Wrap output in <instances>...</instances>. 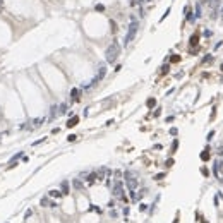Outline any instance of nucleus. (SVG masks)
Returning <instances> with one entry per match:
<instances>
[{
  "label": "nucleus",
  "mask_w": 223,
  "mask_h": 223,
  "mask_svg": "<svg viewBox=\"0 0 223 223\" xmlns=\"http://www.w3.org/2000/svg\"><path fill=\"white\" fill-rule=\"evenodd\" d=\"M184 12H185V19H187L189 22H192V21L196 19V15H192V10H191V7H185V9H184Z\"/></svg>",
  "instance_id": "nucleus-6"
},
{
  "label": "nucleus",
  "mask_w": 223,
  "mask_h": 223,
  "mask_svg": "<svg viewBox=\"0 0 223 223\" xmlns=\"http://www.w3.org/2000/svg\"><path fill=\"white\" fill-rule=\"evenodd\" d=\"M105 74H106V67H105V65H100L98 70H96V76L93 77V81H91L89 84H86L84 88H93L95 84H98V81H101V79L105 77Z\"/></svg>",
  "instance_id": "nucleus-3"
},
{
  "label": "nucleus",
  "mask_w": 223,
  "mask_h": 223,
  "mask_svg": "<svg viewBox=\"0 0 223 223\" xmlns=\"http://www.w3.org/2000/svg\"><path fill=\"white\" fill-rule=\"evenodd\" d=\"M41 206H57V204H55V202H50L48 197H43V199H41Z\"/></svg>",
  "instance_id": "nucleus-12"
},
{
  "label": "nucleus",
  "mask_w": 223,
  "mask_h": 223,
  "mask_svg": "<svg viewBox=\"0 0 223 223\" xmlns=\"http://www.w3.org/2000/svg\"><path fill=\"white\" fill-rule=\"evenodd\" d=\"M211 60H213V57H211V55H206V57L202 59V64H209Z\"/></svg>",
  "instance_id": "nucleus-20"
},
{
  "label": "nucleus",
  "mask_w": 223,
  "mask_h": 223,
  "mask_svg": "<svg viewBox=\"0 0 223 223\" xmlns=\"http://www.w3.org/2000/svg\"><path fill=\"white\" fill-rule=\"evenodd\" d=\"M62 194H69V184L65 180L62 182Z\"/></svg>",
  "instance_id": "nucleus-13"
},
{
  "label": "nucleus",
  "mask_w": 223,
  "mask_h": 223,
  "mask_svg": "<svg viewBox=\"0 0 223 223\" xmlns=\"http://www.w3.org/2000/svg\"><path fill=\"white\" fill-rule=\"evenodd\" d=\"M137 29H139V22L137 19H134V17H131V24H129V31L125 34V40H124V45H131L136 38V34H137Z\"/></svg>",
  "instance_id": "nucleus-1"
},
{
  "label": "nucleus",
  "mask_w": 223,
  "mask_h": 223,
  "mask_svg": "<svg viewBox=\"0 0 223 223\" xmlns=\"http://www.w3.org/2000/svg\"><path fill=\"white\" fill-rule=\"evenodd\" d=\"M57 113H59V106H55V105H53V106L50 108V120L57 117Z\"/></svg>",
  "instance_id": "nucleus-9"
},
{
  "label": "nucleus",
  "mask_w": 223,
  "mask_h": 223,
  "mask_svg": "<svg viewBox=\"0 0 223 223\" xmlns=\"http://www.w3.org/2000/svg\"><path fill=\"white\" fill-rule=\"evenodd\" d=\"M197 40H199V36H197V34H192V36H191V45H192V46L197 45Z\"/></svg>",
  "instance_id": "nucleus-15"
},
{
  "label": "nucleus",
  "mask_w": 223,
  "mask_h": 223,
  "mask_svg": "<svg viewBox=\"0 0 223 223\" xmlns=\"http://www.w3.org/2000/svg\"><path fill=\"white\" fill-rule=\"evenodd\" d=\"M79 95H81V91H79L77 88H74V89L70 91V98H72V101H79Z\"/></svg>",
  "instance_id": "nucleus-7"
},
{
  "label": "nucleus",
  "mask_w": 223,
  "mask_h": 223,
  "mask_svg": "<svg viewBox=\"0 0 223 223\" xmlns=\"http://www.w3.org/2000/svg\"><path fill=\"white\" fill-rule=\"evenodd\" d=\"M178 60H180L178 55H173V57H172V62H178Z\"/></svg>",
  "instance_id": "nucleus-27"
},
{
  "label": "nucleus",
  "mask_w": 223,
  "mask_h": 223,
  "mask_svg": "<svg viewBox=\"0 0 223 223\" xmlns=\"http://www.w3.org/2000/svg\"><path fill=\"white\" fill-rule=\"evenodd\" d=\"M163 177H165V173H158V175H156V177H155V178H156V180H161V178H163Z\"/></svg>",
  "instance_id": "nucleus-29"
},
{
  "label": "nucleus",
  "mask_w": 223,
  "mask_h": 223,
  "mask_svg": "<svg viewBox=\"0 0 223 223\" xmlns=\"http://www.w3.org/2000/svg\"><path fill=\"white\" fill-rule=\"evenodd\" d=\"M95 9H96V10H98V12H103V10H105V7H103V5H101V4H98V5H96V7H95Z\"/></svg>",
  "instance_id": "nucleus-23"
},
{
  "label": "nucleus",
  "mask_w": 223,
  "mask_h": 223,
  "mask_svg": "<svg viewBox=\"0 0 223 223\" xmlns=\"http://www.w3.org/2000/svg\"><path fill=\"white\" fill-rule=\"evenodd\" d=\"M76 137H77V136H76V134H70V136H69V137H67V139H69V141H70V142H72V141H76Z\"/></svg>",
  "instance_id": "nucleus-25"
},
{
  "label": "nucleus",
  "mask_w": 223,
  "mask_h": 223,
  "mask_svg": "<svg viewBox=\"0 0 223 223\" xmlns=\"http://www.w3.org/2000/svg\"><path fill=\"white\" fill-rule=\"evenodd\" d=\"M177 146H178V141H177V139H175V141H173V144H172V149H173V151H175V149H177Z\"/></svg>",
  "instance_id": "nucleus-26"
},
{
  "label": "nucleus",
  "mask_w": 223,
  "mask_h": 223,
  "mask_svg": "<svg viewBox=\"0 0 223 223\" xmlns=\"http://www.w3.org/2000/svg\"><path fill=\"white\" fill-rule=\"evenodd\" d=\"M110 26H112V31L117 33V22H115V21H110Z\"/></svg>",
  "instance_id": "nucleus-22"
},
{
  "label": "nucleus",
  "mask_w": 223,
  "mask_h": 223,
  "mask_svg": "<svg viewBox=\"0 0 223 223\" xmlns=\"http://www.w3.org/2000/svg\"><path fill=\"white\" fill-rule=\"evenodd\" d=\"M4 9V0H0V10Z\"/></svg>",
  "instance_id": "nucleus-31"
},
{
  "label": "nucleus",
  "mask_w": 223,
  "mask_h": 223,
  "mask_svg": "<svg viewBox=\"0 0 223 223\" xmlns=\"http://www.w3.org/2000/svg\"><path fill=\"white\" fill-rule=\"evenodd\" d=\"M202 14H201V4H197L196 5V17H201Z\"/></svg>",
  "instance_id": "nucleus-21"
},
{
  "label": "nucleus",
  "mask_w": 223,
  "mask_h": 223,
  "mask_svg": "<svg viewBox=\"0 0 223 223\" xmlns=\"http://www.w3.org/2000/svg\"><path fill=\"white\" fill-rule=\"evenodd\" d=\"M124 177H125V184H127V189L129 191H134L136 187H137V178L131 173V172H125L124 173Z\"/></svg>",
  "instance_id": "nucleus-4"
},
{
  "label": "nucleus",
  "mask_w": 223,
  "mask_h": 223,
  "mask_svg": "<svg viewBox=\"0 0 223 223\" xmlns=\"http://www.w3.org/2000/svg\"><path fill=\"white\" fill-rule=\"evenodd\" d=\"M41 122H45V119H34V120L31 122V124H33L31 127H33V129H36V127H40V125H41Z\"/></svg>",
  "instance_id": "nucleus-11"
},
{
  "label": "nucleus",
  "mask_w": 223,
  "mask_h": 223,
  "mask_svg": "<svg viewBox=\"0 0 223 223\" xmlns=\"http://www.w3.org/2000/svg\"><path fill=\"white\" fill-rule=\"evenodd\" d=\"M170 134H172V136H175V134H177V129H175V127H172V129H170Z\"/></svg>",
  "instance_id": "nucleus-30"
},
{
  "label": "nucleus",
  "mask_w": 223,
  "mask_h": 223,
  "mask_svg": "<svg viewBox=\"0 0 223 223\" xmlns=\"http://www.w3.org/2000/svg\"><path fill=\"white\" fill-rule=\"evenodd\" d=\"M60 194H62L60 191H50V196L52 197H60Z\"/></svg>",
  "instance_id": "nucleus-19"
},
{
  "label": "nucleus",
  "mask_w": 223,
  "mask_h": 223,
  "mask_svg": "<svg viewBox=\"0 0 223 223\" xmlns=\"http://www.w3.org/2000/svg\"><path fill=\"white\" fill-rule=\"evenodd\" d=\"M146 105L149 106V108H153V106L156 105V100H155V98H149V100H148V103H146Z\"/></svg>",
  "instance_id": "nucleus-17"
},
{
  "label": "nucleus",
  "mask_w": 223,
  "mask_h": 223,
  "mask_svg": "<svg viewBox=\"0 0 223 223\" xmlns=\"http://www.w3.org/2000/svg\"><path fill=\"white\" fill-rule=\"evenodd\" d=\"M119 53H120V45L117 43V41H113L108 48H106V52H105V57H106V62L108 64H115V60H117V57H119Z\"/></svg>",
  "instance_id": "nucleus-2"
},
{
  "label": "nucleus",
  "mask_w": 223,
  "mask_h": 223,
  "mask_svg": "<svg viewBox=\"0 0 223 223\" xmlns=\"http://www.w3.org/2000/svg\"><path fill=\"white\" fill-rule=\"evenodd\" d=\"M166 72H168V65H163L161 67V74H166Z\"/></svg>",
  "instance_id": "nucleus-24"
},
{
  "label": "nucleus",
  "mask_w": 223,
  "mask_h": 223,
  "mask_svg": "<svg viewBox=\"0 0 223 223\" xmlns=\"http://www.w3.org/2000/svg\"><path fill=\"white\" fill-rule=\"evenodd\" d=\"M96 178H98V175H96L95 172H93V173H89V175H88V178H86V182H88V184H93V182H95Z\"/></svg>",
  "instance_id": "nucleus-10"
},
{
  "label": "nucleus",
  "mask_w": 223,
  "mask_h": 223,
  "mask_svg": "<svg viewBox=\"0 0 223 223\" xmlns=\"http://www.w3.org/2000/svg\"><path fill=\"white\" fill-rule=\"evenodd\" d=\"M201 160H204V161H208V160H209V153H208V149H204V151L201 153Z\"/></svg>",
  "instance_id": "nucleus-14"
},
{
  "label": "nucleus",
  "mask_w": 223,
  "mask_h": 223,
  "mask_svg": "<svg viewBox=\"0 0 223 223\" xmlns=\"http://www.w3.org/2000/svg\"><path fill=\"white\" fill-rule=\"evenodd\" d=\"M65 112H67V105H65V103H62V105L59 106V113L62 115V113H65Z\"/></svg>",
  "instance_id": "nucleus-16"
},
{
  "label": "nucleus",
  "mask_w": 223,
  "mask_h": 223,
  "mask_svg": "<svg viewBox=\"0 0 223 223\" xmlns=\"http://www.w3.org/2000/svg\"><path fill=\"white\" fill-rule=\"evenodd\" d=\"M213 136H215V131H211V132L208 134V141H211V139H213Z\"/></svg>",
  "instance_id": "nucleus-28"
},
{
  "label": "nucleus",
  "mask_w": 223,
  "mask_h": 223,
  "mask_svg": "<svg viewBox=\"0 0 223 223\" xmlns=\"http://www.w3.org/2000/svg\"><path fill=\"white\" fill-rule=\"evenodd\" d=\"M74 187H76V189H79V191H81V189H82V184H81V180H77V178H76V180H74Z\"/></svg>",
  "instance_id": "nucleus-18"
},
{
  "label": "nucleus",
  "mask_w": 223,
  "mask_h": 223,
  "mask_svg": "<svg viewBox=\"0 0 223 223\" xmlns=\"http://www.w3.org/2000/svg\"><path fill=\"white\" fill-rule=\"evenodd\" d=\"M113 196L125 199V197H124V189H122V182H120V180H115V184H113Z\"/></svg>",
  "instance_id": "nucleus-5"
},
{
  "label": "nucleus",
  "mask_w": 223,
  "mask_h": 223,
  "mask_svg": "<svg viewBox=\"0 0 223 223\" xmlns=\"http://www.w3.org/2000/svg\"><path fill=\"white\" fill-rule=\"evenodd\" d=\"M77 122H79V117H77V115H74V117H70V119H69L67 127H69V129H72L74 125H77Z\"/></svg>",
  "instance_id": "nucleus-8"
}]
</instances>
